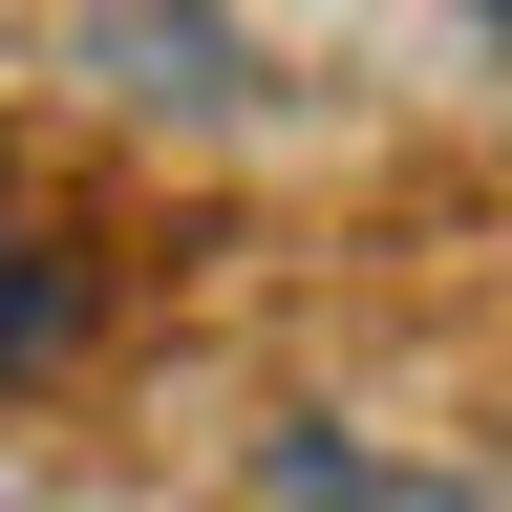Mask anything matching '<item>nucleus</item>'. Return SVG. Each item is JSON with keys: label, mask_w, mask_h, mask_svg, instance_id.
<instances>
[{"label": "nucleus", "mask_w": 512, "mask_h": 512, "mask_svg": "<svg viewBox=\"0 0 512 512\" xmlns=\"http://www.w3.org/2000/svg\"><path fill=\"white\" fill-rule=\"evenodd\" d=\"M470 43H491V64H512V0H470Z\"/></svg>", "instance_id": "f257e3e1"}, {"label": "nucleus", "mask_w": 512, "mask_h": 512, "mask_svg": "<svg viewBox=\"0 0 512 512\" xmlns=\"http://www.w3.org/2000/svg\"><path fill=\"white\" fill-rule=\"evenodd\" d=\"M0 320H43V299H22V256H0Z\"/></svg>", "instance_id": "f03ea898"}]
</instances>
